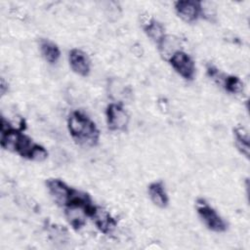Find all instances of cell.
Wrapping results in <instances>:
<instances>
[{
	"label": "cell",
	"mask_w": 250,
	"mask_h": 250,
	"mask_svg": "<svg viewBox=\"0 0 250 250\" xmlns=\"http://www.w3.org/2000/svg\"><path fill=\"white\" fill-rule=\"evenodd\" d=\"M221 85L224 89L231 94V95H238L241 94L244 90V83L243 81L235 75H225Z\"/></svg>",
	"instance_id": "9a60e30c"
},
{
	"label": "cell",
	"mask_w": 250,
	"mask_h": 250,
	"mask_svg": "<svg viewBox=\"0 0 250 250\" xmlns=\"http://www.w3.org/2000/svg\"><path fill=\"white\" fill-rule=\"evenodd\" d=\"M142 28L145 34L155 44H157L166 34L164 25L149 15L145 16V18L142 17Z\"/></svg>",
	"instance_id": "8fae6325"
},
{
	"label": "cell",
	"mask_w": 250,
	"mask_h": 250,
	"mask_svg": "<svg viewBox=\"0 0 250 250\" xmlns=\"http://www.w3.org/2000/svg\"><path fill=\"white\" fill-rule=\"evenodd\" d=\"M233 137H234V145L237 150L249 159L250 155V138L248 131L242 126H236L233 129Z\"/></svg>",
	"instance_id": "5bb4252c"
},
{
	"label": "cell",
	"mask_w": 250,
	"mask_h": 250,
	"mask_svg": "<svg viewBox=\"0 0 250 250\" xmlns=\"http://www.w3.org/2000/svg\"><path fill=\"white\" fill-rule=\"evenodd\" d=\"M92 205L93 203L89 205L70 203L63 207L65 219L74 230H79L86 225L87 218H89L88 212Z\"/></svg>",
	"instance_id": "52a82bcc"
},
{
	"label": "cell",
	"mask_w": 250,
	"mask_h": 250,
	"mask_svg": "<svg viewBox=\"0 0 250 250\" xmlns=\"http://www.w3.org/2000/svg\"><path fill=\"white\" fill-rule=\"evenodd\" d=\"M147 192L148 196L151 200V202L161 208L164 209L169 204V197L165 189V186L163 182L161 181H155L148 185L147 187Z\"/></svg>",
	"instance_id": "7c38bea8"
},
{
	"label": "cell",
	"mask_w": 250,
	"mask_h": 250,
	"mask_svg": "<svg viewBox=\"0 0 250 250\" xmlns=\"http://www.w3.org/2000/svg\"><path fill=\"white\" fill-rule=\"evenodd\" d=\"M67 129L72 139L80 146H95L100 140L96 124L83 112L74 110L67 117Z\"/></svg>",
	"instance_id": "6da1fadb"
},
{
	"label": "cell",
	"mask_w": 250,
	"mask_h": 250,
	"mask_svg": "<svg viewBox=\"0 0 250 250\" xmlns=\"http://www.w3.org/2000/svg\"><path fill=\"white\" fill-rule=\"evenodd\" d=\"M105 119L107 128L113 132H124L127 130L130 116L120 103H110L105 108Z\"/></svg>",
	"instance_id": "3957f363"
},
{
	"label": "cell",
	"mask_w": 250,
	"mask_h": 250,
	"mask_svg": "<svg viewBox=\"0 0 250 250\" xmlns=\"http://www.w3.org/2000/svg\"><path fill=\"white\" fill-rule=\"evenodd\" d=\"M69 66L74 73L86 77L91 71V60L87 53L78 48H73L68 53Z\"/></svg>",
	"instance_id": "9c48e42d"
},
{
	"label": "cell",
	"mask_w": 250,
	"mask_h": 250,
	"mask_svg": "<svg viewBox=\"0 0 250 250\" xmlns=\"http://www.w3.org/2000/svg\"><path fill=\"white\" fill-rule=\"evenodd\" d=\"M45 185L51 198L57 205L64 207L68 203L72 188L65 182L58 178H49L46 180Z\"/></svg>",
	"instance_id": "8992f818"
},
{
	"label": "cell",
	"mask_w": 250,
	"mask_h": 250,
	"mask_svg": "<svg viewBox=\"0 0 250 250\" xmlns=\"http://www.w3.org/2000/svg\"><path fill=\"white\" fill-rule=\"evenodd\" d=\"M167 62L185 80L192 81L195 75V64L193 60L185 51L177 52Z\"/></svg>",
	"instance_id": "5b68a950"
},
{
	"label": "cell",
	"mask_w": 250,
	"mask_h": 250,
	"mask_svg": "<svg viewBox=\"0 0 250 250\" xmlns=\"http://www.w3.org/2000/svg\"><path fill=\"white\" fill-rule=\"evenodd\" d=\"M195 207L199 218L209 230L214 232H224L227 230V222L204 198H197Z\"/></svg>",
	"instance_id": "7a4b0ae2"
},
{
	"label": "cell",
	"mask_w": 250,
	"mask_h": 250,
	"mask_svg": "<svg viewBox=\"0 0 250 250\" xmlns=\"http://www.w3.org/2000/svg\"><path fill=\"white\" fill-rule=\"evenodd\" d=\"M200 18L210 22L217 21V7L211 1H200Z\"/></svg>",
	"instance_id": "2e32d148"
},
{
	"label": "cell",
	"mask_w": 250,
	"mask_h": 250,
	"mask_svg": "<svg viewBox=\"0 0 250 250\" xmlns=\"http://www.w3.org/2000/svg\"><path fill=\"white\" fill-rule=\"evenodd\" d=\"M9 91V85H8V82L5 81V79L2 77L1 78V81H0V94L1 96H5Z\"/></svg>",
	"instance_id": "44dd1931"
},
{
	"label": "cell",
	"mask_w": 250,
	"mask_h": 250,
	"mask_svg": "<svg viewBox=\"0 0 250 250\" xmlns=\"http://www.w3.org/2000/svg\"><path fill=\"white\" fill-rule=\"evenodd\" d=\"M160 57L168 62L177 52L182 51V41L173 34H165L156 44Z\"/></svg>",
	"instance_id": "30bf717a"
},
{
	"label": "cell",
	"mask_w": 250,
	"mask_h": 250,
	"mask_svg": "<svg viewBox=\"0 0 250 250\" xmlns=\"http://www.w3.org/2000/svg\"><path fill=\"white\" fill-rule=\"evenodd\" d=\"M104 8H105V15L109 19L114 17V20H116L117 19L116 16H120L121 14L120 6L117 2H106V6Z\"/></svg>",
	"instance_id": "d6986e66"
},
{
	"label": "cell",
	"mask_w": 250,
	"mask_h": 250,
	"mask_svg": "<svg viewBox=\"0 0 250 250\" xmlns=\"http://www.w3.org/2000/svg\"><path fill=\"white\" fill-rule=\"evenodd\" d=\"M109 95L112 99L117 101H121L122 99H126L127 95H129L128 89L125 85H123L119 80L113 79L109 83Z\"/></svg>",
	"instance_id": "e0dca14e"
},
{
	"label": "cell",
	"mask_w": 250,
	"mask_h": 250,
	"mask_svg": "<svg viewBox=\"0 0 250 250\" xmlns=\"http://www.w3.org/2000/svg\"><path fill=\"white\" fill-rule=\"evenodd\" d=\"M132 52L134 55H136L137 57H141L144 53V50H143V47L142 45L140 44H135L132 46Z\"/></svg>",
	"instance_id": "7402d4cb"
},
{
	"label": "cell",
	"mask_w": 250,
	"mask_h": 250,
	"mask_svg": "<svg viewBox=\"0 0 250 250\" xmlns=\"http://www.w3.org/2000/svg\"><path fill=\"white\" fill-rule=\"evenodd\" d=\"M39 49L43 59L51 64L56 63L61 58V50L59 46L49 39H40Z\"/></svg>",
	"instance_id": "4fadbf2b"
},
{
	"label": "cell",
	"mask_w": 250,
	"mask_h": 250,
	"mask_svg": "<svg viewBox=\"0 0 250 250\" xmlns=\"http://www.w3.org/2000/svg\"><path fill=\"white\" fill-rule=\"evenodd\" d=\"M177 16L188 23H192L200 18V1L179 0L174 3Z\"/></svg>",
	"instance_id": "ba28073f"
},
{
	"label": "cell",
	"mask_w": 250,
	"mask_h": 250,
	"mask_svg": "<svg viewBox=\"0 0 250 250\" xmlns=\"http://www.w3.org/2000/svg\"><path fill=\"white\" fill-rule=\"evenodd\" d=\"M206 73H207V75L210 77V78H212L213 80H215L216 82H218V83H222V80H223V78H224V76H225V74H223L215 65H213V64H208L207 66H206Z\"/></svg>",
	"instance_id": "ffe728a7"
},
{
	"label": "cell",
	"mask_w": 250,
	"mask_h": 250,
	"mask_svg": "<svg viewBox=\"0 0 250 250\" xmlns=\"http://www.w3.org/2000/svg\"><path fill=\"white\" fill-rule=\"evenodd\" d=\"M88 217L93 221L96 228L104 234L111 233L117 226V222L110 212L99 205H92L88 212Z\"/></svg>",
	"instance_id": "277c9868"
},
{
	"label": "cell",
	"mask_w": 250,
	"mask_h": 250,
	"mask_svg": "<svg viewBox=\"0 0 250 250\" xmlns=\"http://www.w3.org/2000/svg\"><path fill=\"white\" fill-rule=\"evenodd\" d=\"M48 157V151L47 149L41 146V145H38V144H35L30 155H29V158L28 160H32V161H35V162H42L44 161L46 158Z\"/></svg>",
	"instance_id": "ac0fdd59"
}]
</instances>
